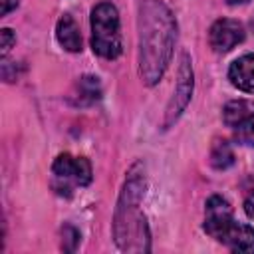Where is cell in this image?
I'll list each match as a JSON object with an SVG mask.
<instances>
[{
    "instance_id": "6da1fadb",
    "label": "cell",
    "mask_w": 254,
    "mask_h": 254,
    "mask_svg": "<svg viewBox=\"0 0 254 254\" xmlns=\"http://www.w3.org/2000/svg\"><path fill=\"white\" fill-rule=\"evenodd\" d=\"M177 38V22L161 0L139 4V75L155 85L171 64Z\"/></svg>"
},
{
    "instance_id": "7a4b0ae2",
    "label": "cell",
    "mask_w": 254,
    "mask_h": 254,
    "mask_svg": "<svg viewBox=\"0 0 254 254\" xmlns=\"http://www.w3.org/2000/svg\"><path fill=\"white\" fill-rule=\"evenodd\" d=\"M145 190V177L139 165L129 171L121 196L115 208L113 232L115 242L125 252H147L149 250V228L145 214L141 212V198Z\"/></svg>"
},
{
    "instance_id": "3957f363",
    "label": "cell",
    "mask_w": 254,
    "mask_h": 254,
    "mask_svg": "<svg viewBox=\"0 0 254 254\" xmlns=\"http://www.w3.org/2000/svg\"><path fill=\"white\" fill-rule=\"evenodd\" d=\"M91 48L105 60H115L123 50L119 14L111 2H101L91 10Z\"/></svg>"
},
{
    "instance_id": "277c9868",
    "label": "cell",
    "mask_w": 254,
    "mask_h": 254,
    "mask_svg": "<svg viewBox=\"0 0 254 254\" xmlns=\"http://www.w3.org/2000/svg\"><path fill=\"white\" fill-rule=\"evenodd\" d=\"M222 121L242 145L254 147V101L234 99L222 109Z\"/></svg>"
},
{
    "instance_id": "5b68a950",
    "label": "cell",
    "mask_w": 254,
    "mask_h": 254,
    "mask_svg": "<svg viewBox=\"0 0 254 254\" xmlns=\"http://www.w3.org/2000/svg\"><path fill=\"white\" fill-rule=\"evenodd\" d=\"M52 173L56 179V187L60 190H69L71 187H85L91 181V165L85 157H73L69 153L58 155Z\"/></svg>"
},
{
    "instance_id": "8992f818",
    "label": "cell",
    "mask_w": 254,
    "mask_h": 254,
    "mask_svg": "<svg viewBox=\"0 0 254 254\" xmlns=\"http://www.w3.org/2000/svg\"><path fill=\"white\" fill-rule=\"evenodd\" d=\"M190 95H192V67H190V62H189V56L183 54L181 65H179L177 87H175V93H173V97L167 105V111H165V127H169L171 123H175L179 119V115L189 105Z\"/></svg>"
},
{
    "instance_id": "52a82bcc",
    "label": "cell",
    "mask_w": 254,
    "mask_h": 254,
    "mask_svg": "<svg viewBox=\"0 0 254 254\" xmlns=\"http://www.w3.org/2000/svg\"><path fill=\"white\" fill-rule=\"evenodd\" d=\"M234 222L236 220L232 216V208L226 198L214 194L206 200V208H204V232L206 234H210L212 238L220 242Z\"/></svg>"
},
{
    "instance_id": "ba28073f",
    "label": "cell",
    "mask_w": 254,
    "mask_h": 254,
    "mask_svg": "<svg viewBox=\"0 0 254 254\" xmlns=\"http://www.w3.org/2000/svg\"><path fill=\"white\" fill-rule=\"evenodd\" d=\"M246 32H244V26L238 22V20H230V18H220L216 20L210 30H208V42H210V48L218 54H224V52H230L234 46H238L242 40H244Z\"/></svg>"
},
{
    "instance_id": "9c48e42d",
    "label": "cell",
    "mask_w": 254,
    "mask_h": 254,
    "mask_svg": "<svg viewBox=\"0 0 254 254\" xmlns=\"http://www.w3.org/2000/svg\"><path fill=\"white\" fill-rule=\"evenodd\" d=\"M228 79L234 87L246 93H254V54H246L230 64Z\"/></svg>"
},
{
    "instance_id": "30bf717a",
    "label": "cell",
    "mask_w": 254,
    "mask_h": 254,
    "mask_svg": "<svg viewBox=\"0 0 254 254\" xmlns=\"http://www.w3.org/2000/svg\"><path fill=\"white\" fill-rule=\"evenodd\" d=\"M224 246H228L232 252H246L254 254V228L242 222H234L228 232L220 240Z\"/></svg>"
},
{
    "instance_id": "8fae6325",
    "label": "cell",
    "mask_w": 254,
    "mask_h": 254,
    "mask_svg": "<svg viewBox=\"0 0 254 254\" xmlns=\"http://www.w3.org/2000/svg\"><path fill=\"white\" fill-rule=\"evenodd\" d=\"M56 38L60 42V46L67 52H81V34H79V28L75 24V20L69 16V14H64L60 20H58V26H56Z\"/></svg>"
},
{
    "instance_id": "7c38bea8",
    "label": "cell",
    "mask_w": 254,
    "mask_h": 254,
    "mask_svg": "<svg viewBox=\"0 0 254 254\" xmlns=\"http://www.w3.org/2000/svg\"><path fill=\"white\" fill-rule=\"evenodd\" d=\"M234 163V153H232V147L228 141L224 139H218L214 141L212 149H210V165L214 169H228L230 165Z\"/></svg>"
},
{
    "instance_id": "4fadbf2b",
    "label": "cell",
    "mask_w": 254,
    "mask_h": 254,
    "mask_svg": "<svg viewBox=\"0 0 254 254\" xmlns=\"http://www.w3.org/2000/svg\"><path fill=\"white\" fill-rule=\"evenodd\" d=\"M0 36H2V50H0V54L6 56V54L12 50V46H14V42H16V36L12 34L10 28H4V30L0 32Z\"/></svg>"
},
{
    "instance_id": "5bb4252c",
    "label": "cell",
    "mask_w": 254,
    "mask_h": 254,
    "mask_svg": "<svg viewBox=\"0 0 254 254\" xmlns=\"http://www.w3.org/2000/svg\"><path fill=\"white\" fill-rule=\"evenodd\" d=\"M244 212L248 214V218H252L254 220V190L246 196V200H244Z\"/></svg>"
},
{
    "instance_id": "9a60e30c",
    "label": "cell",
    "mask_w": 254,
    "mask_h": 254,
    "mask_svg": "<svg viewBox=\"0 0 254 254\" xmlns=\"http://www.w3.org/2000/svg\"><path fill=\"white\" fill-rule=\"evenodd\" d=\"M18 4H20V0H2V16H8Z\"/></svg>"
},
{
    "instance_id": "2e32d148",
    "label": "cell",
    "mask_w": 254,
    "mask_h": 254,
    "mask_svg": "<svg viewBox=\"0 0 254 254\" xmlns=\"http://www.w3.org/2000/svg\"><path fill=\"white\" fill-rule=\"evenodd\" d=\"M228 4H232V6H236V4H246L248 0H226Z\"/></svg>"
}]
</instances>
